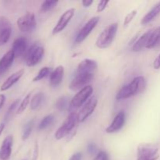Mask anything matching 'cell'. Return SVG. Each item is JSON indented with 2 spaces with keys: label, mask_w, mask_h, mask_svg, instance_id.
Here are the masks:
<instances>
[{
  "label": "cell",
  "mask_w": 160,
  "mask_h": 160,
  "mask_svg": "<svg viewBox=\"0 0 160 160\" xmlns=\"http://www.w3.org/2000/svg\"><path fill=\"white\" fill-rule=\"evenodd\" d=\"M146 87V81L143 76L134 78L129 84L123 86L116 95V99L123 100L134 96L143 92Z\"/></svg>",
  "instance_id": "1"
},
{
  "label": "cell",
  "mask_w": 160,
  "mask_h": 160,
  "mask_svg": "<svg viewBox=\"0 0 160 160\" xmlns=\"http://www.w3.org/2000/svg\"><path fill=\"white\" fill-rule=\"evenodd\" d=\"M118 24L117 23L109 24L98 35L95 42V45L98 48H106L110 46L117 35Z\"/></svg>",
  "instance_id": "2"
},
{
  "label": "cell",
  "mask_w": 160,
  "mask_h": 160,
  "mask_svg": "<svg viewBox=\"0 0 160 160\" xmlns=\"http://www.w3.org/2000/svg\"><path fill=\"white\" fill-rule=\"evenodd\" d=\"M45 55V48L37 44L31 45L24 55V59L28 67H34L42 61Z\"/></svg>",
  "instance_id": "3"
},
{
  "label": "cell",
  "mask_w": 160,
  "mask_h": 160,
  "mask_svg": "<svg viewBox=\"0 0 160 160\" xmlns=\"http://www.w3.org/2000/svg\"><path fill=\"white\" fill-rule=\"evenodd\" d=\"M92 93H93V87L92 85H88L78 91V93L72 98L70 101V109H77L84 106L90 98Z\"/></svg>",
  "instance_id": "4"
},
{
  "label": "cell",
  "mask_w": 160,
  "mask_h": 160,
  "mask_svg": "<svg viewBox=\"0 0 160 160\" xmlns=\"http://www.w3.org/2000/svg\"><path fill=\"white\" fill-rule=\"evenodd\" d=\"M77 122H78V114L75 113L74 112H71L67 117V119L62 123V124L56 131L55 138L56 140L59 141L63 138H65L74 128Z\"/></svg>",
  "instance_id": "5"
},
{
  "label": "cell",
  "mask_w": 160,
  "mask_h": 160,
  "mask_svg": "<svg viewBox=\"0 0 160 160\" xmlns=\"http://www.w3.org/2000/svg\"><path fill=\"white\" fill-rule=\"evenodd\" d=\"M17 27L19 30L23 33L32 32L36 28L35 16L32 12H28L23 15L22 17H19L17 21Z\"/></svg>",
  "instance_id": "6"
},
{
  "label": "cell",
  "mask_w": 160,
  "mask_h": 160,
  "mask_svg": "<svg viewBox=\"0 0 160 160\" xmlns=\"http://www.w3.org/2000/svg\"><path fill=\"white\" fill-rule=\"evenodd\" d=\"M158 148L151 145H140L138 148L137 160H157L159 159Z\"/></svg>",
  "instance_id": "7"
},
{
  "label": "cell",
  "mask_w": 160,
  "mask_h": 160,
  "mask_svg": "<svg viewBox=\"0 0 160 160\" xmlns=\"http://www.w3.org/2000/svg\"><path fill=\"white\" fill-rule=\"evenodd\" d=\"M94 78L93 73H77L73 81L70 82L69 85V88L72 91H78L84 88L88 84L92 81Z\"/></svg>",
  "instance_id": "8"
},
{
  "label": "cell",
  "mask_w": 160,
  "mask_h": 160,
  "mask_svg": "<svg viewBox=\"0 0 160 160\" xmlns=\"http://www.w3.org/2000/svg\"><path fill=\"white\" fill-rule=\"evenodd\" d=\"M98 99L96 97H92L87 101V102L82 106L80 112L78 114V122L83 123L94 112L97 107Z\"/></svg>",
  "instance_id": "9"
},
{
  "label": "cell",
  "mask_w": 160,
  "mask_h": 160,
  "mask_svg": "<svg viewBox=\"0 0 160 160\" xmlns=\"http://www.w3.org/2000/svg\"><path fill=\"white\" fill-rule=\"evenodd\" d=\"M98 21H99V17H92V18H91L90 20L84 25V27L80 30L78 35H77L76 38H75V42H76L77 44H79L81 43L82 42H84V41L88 37V35L91 34V32L93 31L94 28L96 27Z\"/></svg>",
  "instance_id": "10"
},
{
  "label": "cell",
  "mask_w": 160,
  "mask_h": 160,
  "mask_svg": "<svg viewBox=\"0 0 160 160\" xmlns=\"http://www.w3.org/2000/svg\"><path fill=\"white\" fill-rule=\"evenodd\" d=\"M74 14L75 9H73V8H71V9H67V11H65V12L61 15L59 21L57 22V23H56V25L55 26V28H53L52 34H58V33L63 31V30L67 28L68 23H70L71 19L73 17Z\"/></svg>",
  "instance_id": "11"
},
{
  "label": "cell",
  "mask_w": 160,
  "mask_h": 160,
  "mask_svg": "<svg viewBox=\"0 0 160 160\" xmlns=\"http://www.w3.org/2000/svg\"><path fill=\"white\" fill-rule=\"evenodd\" d=\"M125 119H126V114L124 111H120L117 114L110 125L106 129V132L108 134H114V133L118 132L124 125Z\"/></svg>",
  "instance_id": "12"
},
{
  "label": "cell",
  "mask_w": 160,
  "mask_h": 160,
  "mask_svg": "<svg viewBox=\"0 0 160 160\" xmlns=\"http://www.w3.org/2000/svg\"><path fill=\"white\" fill-rule=\"evenodd\" d=\"M13 144V138L9 135L3 140L0 147V160H8L12 153V147Z\"/></svg>",
  "instance_id": "13"
},
{
  "label": "cell",
  "mask_w": 160,
  "mask_h": 160,
  "mask_svg": "<svg viewBox=\"0 0 160 160\" xmlns=\"http://www.w3.org/2000/svg\"><path fill=\"white\" fill-rule=\"evenodd\" d=\"M28 49V41L24 37L17 38L12 43V50L15 54V57H20L25 55Z\"/></svg>",
  "instance_id": "14"
},
{
  "label": "cell",
  "mask_w": 160,
  "mask_h": 160,
  "mask_svg": "<svg viewBox=\"0 0 160 160\" xmlns=\"http://www.w3.org/2000/svg\"><path fill=\"white\" fill-rule=\"evenodd\" d=\"M97 67H98V64H97L96 61L90 59H84L78 64L77 73H93Z\"/></svg>",
  "instance_id": "15"
},
{
  "label": "cell",
  "mask_w": 160,
  "mask_h": 160,
  "mask_svg": "<svg viewBox=\"0 0 160 160\" xmlns=\"http://www.w3.org/2000/svg\"><path fill=\"white\" fill-rule=\"evenodd\" d=\"M23 73H24V70H23V69H21V70H18V71L12 73V75H10V76L3 82V84H2L1 87H0V90H1L2 92H4V91H6L8 90V89L10 88L12 86H13L14 84L22 78Z\"/></svg>",
  "instance_id": "16"
},
{
  "label": "cell",
  "mask_w": 160,
  "mask_h": 160,
  "mask_svg": "<svg viewBox=\"0 0 160 160\" xmlns=\"http://www.w3.org/2000/svg\"><path fill=\"white\" fill-rule=\"evenodd\" d=\"M15 58V54L12 49L5 53L0 59V74H2L11 67Z\"/></svg>",
  "instance_id": "17"
},
{
  "label": "cell",
  "mask_w": 160,
  "mask_h": 160,
  "mask_svg": "<svg viewBox=\"0 0 160 160\" xmlns=\"http://www.w3.org/2000/svg\"><path fill=\"white\" fill-rule=\"evenodd\" d=\"M64 76V67L59 65L56 67L54 70L50 73L49 82L50 84L53 87L59 85L62 81Z\"/></svg>",
  "instance_id": "18"
},
{
  "label": "cell",
  "mask_w": 160,
  "mask_h": 160,
  "mask_svg": "<svg viewBox=\"0 0 160 160\" xmlns=\"http://www.w3.org/2000/svg\"><path fill=\"white\" fill-rule=\"evenodd\" d=\"M152 31V30H150V31H148L147 32H145V34H142V35L134 42V45H133L132 46L133 52H138L142 51L144 48H146L148 39H149L150 35H151Z\"/></svg>",
  "instance_id": "19"
},
{
  "label": "cell",
  "mask_w": 160,
  "mask_h": 160,
  "mask_svg": "<svg viewBox=\"0 0 160 160\" xmlns=\"http://www.w3.org/2000/svg\"><path fill=\"white\" fill-rule=\"evenodd\" d=\"M160 13V2H158L157 4L155 5L146 14L145 17L142 19L141 20V24L145 25L147 23H150L152 20H154L156 17Z\"/></svg>",
  "instance_id": "20"
},
{
  "label": "cell",
  "mask_w": 160,
  "mask_h": 160,
  "mask_svg": "<svg viewBox=\"0 0 160 160\" xmlns=\"http://www.w3.org/2000/svg\"><path fill=\"white\" fill-rule=\"evenodd\" d=\"M160 44V26L152 30L148 39L146 48H153Z\"/></svg>",
  "instance_id": "21"
},
{
  "label": "cell",
  "mask_w": 160,
  "mask_h": 160,
  "mask_svg": "<svg viewBox=\"0 0 160 160\" xmlns=\"http://www.w3.org/2000/svg\"><path fill=\"white\" fill-rule=\"evenodd\" d=\"M44 98H45V95L42 92H39V93L34 95L31 99V102H30L31 109L32 110H36V109H38L41 105H42Z\"/></svg>",
  "instance_id": "22"
},
{
  "label": "cell",
  "mask_w": 160,
  "mask_h": 160,
  "mask_svg": "<svg viewBox=\"0 0 160 160\" xmlns=\"http://www.w3.org/2000/svg\"><path fill=\"white\" fill-rule=\"evenodd\" d=\"M33 128H34V120H33L28 121V123L24 125L23 130V134H22V140L25 141L29 138L31 132H32Z\"/></svg>",
  "instance_id": "23"
},
{
  "label": "cell",
  "mask_w": 160,
  "mask_h": 160,
  "mask_svg": "<svg viewBox=\"0 0 160 160\" xmlns=\"http://www.w3.org/2000/svg\"><path fill=\"white\" fill-rule=\"evenodd\" d=\"M58 2H59L56 1V0H46V1L43 2L41 5V11L42 12H48V11L51 10L53 8L56 7Z\"/></svg>",
  "instance_id": "24"
},
{
  "label": "cell",
  "mask_w": 160,
  "mask_h": 160,
  "mask_svg": "<svg viewBox=\"0 0 160 160\" xmlns=\"http://www.w3.org/2000/svg\"><path fill=\"white\" fill-rule=\"evenodd\" d=\"M54 116L53 115H48L46 117H44L40 122L38 125V129L39 130H44L49 127L52 123L54 121Z\"/></svg>",
  "instance_id": "25"
},
{
  "label": "cell",
  "mask_w": 160,
  "mask_h": 160,
  "mask_svg": "<svg viewBox=\"0 0 160 160\" xmlns=\"http://www.w3.org/2000/svg\"><path fill=\"white\" fill-rule=\"evenodd\" d=\"M50 72H51V70H50L49 67H42V68L39 70L38 73H37V75L33 78V81H34V82H37V81H41V80H42L43 78H45V77L48 76L50 73Z\"/></svg>",
  "instance_id": "26"
},
{
  "label": "cell",
  "mask_w": 160,
  "mask_h": 160,
  "mask_svg": "<svg viewBox=\"0 0 160 160\" xmlns=\"http://www.w3.org/2000/svg\"><path fill=\"white\" fill-rule=\"evenodd\" d=\"M56 107L59 111H63L68 107V98L66 96H62L57 99L56 102Z\"/></svg>",
  "instance_id": "27"
},
{
  "label": "cell",
  "mask_w": 160,
  "mask_h": 160,
  "mask_svg": "<svg viewBox=\"0 0 160 160\" xmlns=\"http://www.w3.org/2000/svg\"><path fill=\"white\" fill-rule=\"evenodd\" d=\"M30 102H31V94H28V95H26V96L24 97V98L22 100L20 106H19L18 108H17V114L22 113V112L27 109V107H28V105L30 104Z\"/></svg>",
  "instance_id": "28"
},
{
  "label": "cell",
  "mask_w": 160,
  "mask_h": 160,
  "mask_svg": "<svg viewBox=\"0 0 160 160\" xmlns=\"http://www.w3.org/2000/svg\"><path fill=\"white\" fill-rule=\"evenodd\" d=\"M12 29H6L0 32V45H3L9 41Z\"/></svg>",
  "instance_id": "29"
},
{
  "label": "cell",
  "mask_w": 160,
  "mask_h": 160,
  "mask_svg": "<svg viewBox=\"0 0 160 160\" xmlns=\"http://www.w3.org/2000/svg\"><path fill=\"white\" fill-rule=\"evenodd\" d=\"M6 29H12L11 23L6 17H0V32Z\"/></svg>",
  "instance_id": "30"
},
{
  "label": "cell",
  "mask_w": 160,
  "mask_h": 160,
  "mask_svg": "<svg viewBox=\"0 0 160 160\" xmlns=\"http://www.w3.org/2000/svg\"><path fill=\"white\" fill-rule=\"evenodd\" d=\"M19 102H20V100L17 99V100H16V101H14L13 102H12V104L10 105V106H9V109H8L7 112H6V117H5V120H7L8 118H9V117H10L11 114H12V112H14V110H15V109H17V106H18Z\"/></svg>",
  "instance_id": "31"
},
{
  "label": "cell",
  "mask_w": 160,
  "mask_h": 160,
  "mask_svg": "<svg viewBox=\"0 0 160 160\" xmlns=\"http://www.w3.org/2000/svg\"><path fill=\"white\" fill-rule=\"evenodd\" d=\"M137 13H138V11L135 10V9H134V10L131 11V12H129V13L125 17L124 21H123V25H124V26H128V25L132 21L133 19L136 17Z\"/></svg>",
  "instance_id": "32"
},
{
  "label": "cell",
  "mask_w": 160,
  "mask_h": 160,
  "mask_svg": "<svg viewBox=\"0 0 160 160\" xmlns=\"http://www.w3.org/2000/svg\"><path fill=\"white\" fill-rule=\"evenodd\" d=\"M93 160H109V156L106 152L100 151Z\"/></svg>",
  "instance_id": "33"
},
{
  "label": "cell",
  "mask_w": 160,
  "mask_h": 160,
  "mask_svg": "<svg viewBox=\"0 0 160 160\" xmlns=\"http://www.w3.org/2000/svg\"><path fill=\"white\" fill-rule=\"evenodd\" d=\"M109 1H106V0H103V1L99 2V3L98 4V6H97V12H101L102 11L105 10V9L106 8L107 5L109 4Z\"/></svg>",
  "instance_id": "34"
},
{
  "label": "cell",
  "mask_w": 160,
  "mask_h": 160,
  "mask_svg": "<svg viewBox=\"0 0 160 160\" xmlns=\"http://www.w3.org/2000/svg\"><path fill=\"white\" fill-rule=\"evenodd\" d=\"M96 150H97V148H96V146H95V144L91 143L88 145V152L89 154H91V155L95 154V152H96Z\"/></svg>",
  "instance_id": "35"
},
{
  "label": "cell",
  "mask_w": 160,
  "mask_h": 160,
  "mask_svg": "<svg viewBox=\"0 0 160 160\" xmlns=\"http://www.w3.org/2000/svg\"><path fill=\"white\" fill-rule=\"evenodd\" d=\"M153 67H154V69H156V70H159L160 68V54L154 60V62H153Z\"/></svg>",
  "instance_id": "36"
},
{
  "label": "cell",
  "mask_w": 160,
  "mask_h": 160,
  "mask_svg": "<svg viewBox=\"0 0 160 160\" xmlns=\"http://www.w3.org/2000/svg\"><path fill=\"white\" fill-rule=\"evenodd\" d=\"M82 159V153L81 152H76L73 154L69 160H81Z\"/></svg>",
  "instance_id": "37"
},
{
  "label": "cell",
  "mask_w": 160,
  "mask_h": 160,
  "mask_svg": "<svg viewBox=\"0 0 160 160\" xmlns=\"http://www.w3.org/2000/svg\"><path fill=\"white\" fill-rule=\"evenodd\" d=\"M81 2L84 7H89L93 3V0H83Z\"/></svg>",
  "instance_id": "38"
},
{
  "label": "cell",
  "mask_w": 160,
  "mask_h": 160,
  "mask_svg": "<svg viewBox=\"0 0 160 160\" xmlns=\"http://www.w3.org/2000/svg\"><path fill=\"white\" fill-rule=\"evenodd\" d=\"M5 102H6V96L4 95H2V94H1L0 95V109L3 106Z\"/></svg>",
  "instance_id": "39"
},
{
  "label": "cell",
  "mask_w": 160,
  "mask_h": 160,
  "mask_svg": "<svg viewBox=\"0 0 160 160\" xmlns=\"http://www.w3.org/2000/svg\"><path fill=\"white\" fill-rule=\"evenodd\" d=\"M4 128H5V124L4 123H1V124H0V136H1V134H2V131H4Z\"/></svg>",
  "instance_id": "40"
},
{
  "label": "cell",
  "mask_w": 160,
  "mask_h": 160,
  "mask_svg": "<svg viewBox=\"0 0 160 160\" xmlns=\"http://www.w3.org/2000/svg\"><path fill=\"white\" fill-rule=\"evenodd\" d=\"M23 160H27V159H23Z\"/></svg>",
  "instance_id": "41"
}]
</instances>
